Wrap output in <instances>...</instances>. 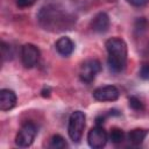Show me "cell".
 Instances as JSON below:
<instances>
[{
	"mask_svg": "<svg viewBox=\"0 0 149 149\" xmlns=\"http://www.w3.org/2000/svg\"><path fill=\"white\" fill-rule=\"evenodd\" d=\"M38 19L41 24L44 27V29L55 28L56 30H58L57 28H59V30L64 29L63 27L64 26L66 27V21H68L66 16L62 12L52 7L42 8V10L40 12Z\"/></svg>",
	"mask_w": 149,
	"mask_h": 149,
	"instance_id": "obj_2",
	"label": "cell"
},
{
	"mask_svg": "<svg viewBox=\"0 0 149 149\" xmlns=\"http://www.w3.org/2000/svg\"><path fill=\"white\" fill-rule=\"evenodd\" d=\"M123 139H125V133L122 129H120V128H112L111 129L109 135H108V140H111L113 143L119 144L123 141Z\"/></svg>",
	"mask_w": 149,
	"mask_h": 149,
	"instance_id": "obj_13",
	"label": "cell"
},
{
	"mask_svg": "<svg viewBox=\"0 0 149 149\" xmlns=\"http://www.w3.org/2000/svg\"><path fill=\"white\" fill-rule=\"evenodd\" d=\"M91 28L98 34H104L109 28V17L105 12L98 13L91 21Z\"/></svg>",
	"mask_w": 149,
	"mask_h": 149,
	"instance_id": "obj_9",
	"label": "cell"
},
{
	"mask_svg": "<svg viewBox=\"0 0 149 149\" xmlns=\"http://www.w3.org/2000/svg\"><path fill=\"white\" fill-rule=\"evenodd\" d=\"M106 50L108 52L107 63L109 69L115 72H122L127 65V44L120 37H112L106 41Z\"/></svg>",
	"mask_w": 149,
	"mask_h": 149,
	"instance_id": "obj_1",
	"label": "cell"
},
{
	"mask_svg": "<svg viewBox=\"0 0 149 149\" xmlns=\"http://www.w3.org/2000/svg\"><path fill=\"white\" fill-rule=\"evenodd\" d=\"M56 47V50L59 55L62 56H70L73 50H74V43L72 42V40L70 37H66V36H63V37H59L55 44Z\"/></svg>",
	"mask_w": 149,
	"mask_h": 149,
	"instance_id": "obj_11",
	"label": "cell"
},
{
	"mask_svg": "<svg viewBox=\"0 0 149 149\" xmlns=\"http://www.w3.org/2000/svg\"><path fill=\"white\" fill-rule=\"evenodd\" d=\"M126 1L134 7H142V6L147 5L149 0H126Z\"/></svg>",
	"mask_w": 149,
	"mask_h": 149,
	"instance_id": "obj_19",
	"label": "cell"
},
{
	"mask_svg": "<svg viewBox=\"0 0 149 149\" xmlns=\"http://www.w3.org/2000/svg\"><path fill=\"white\" fill-rule=\"evenodd\" d=\"M37 134V127L34 122H26L19 133L16 134L15 137V143L16 146L21 148H27L30 147L35 140V136Z\"/></svg>",
	"mask_w": 149,
	"mask_h": 149,
	"instance_id": "obj_4",
	"label": "cell"
},
{
	"mask_svg": "<svg viewBox=\"0 0 149 149\" xmlns=\"http://www.w3.org/2000/svg\"><path fill=\"white\" fill-rule=\"evenodd\" d=\"M41 93H42V97H44V98L50 97V88H49V87H44Z\"/></svg>",
	"mask_w": 149,
	"mask_h": 149,
	"instance_id": "obj_20",
	"label": "cell"
},
{
	"mask_svg": "<svg viewBox=\"0 0 149 149\" xmlns=\"http://www.w3.org/2000/svg\"><path fill=\"white\" fill-rule=\"evenodd\" d=\"M16 105V94L9 88H2L0 91V109L6 112L15 107Z\"/></svg>",
	"mask_w": 149,
	"mask_h": 149,
	"instance_id": "obj_10",
	"label": "cell"
},
{
	"mask_svg": "<svg viewBox=\"0 0 149 149\" xmlns=\"http://www.w3.org/2000/svg\"><path fill=\"white\" fill-rule=\"evenodd\" d=\"M40 59V50L36 45L31 43H26L21 48V62L24 68H34Z\"/></svg>",
	"mask_w": 149,
	"mask_h": 149,
	"instance_id": "obj_6",
	"label": "cell"
},
{
	"mask_svg": "<svg viewBox=\"0 0 149 149\" xmlns=\"http://www.w3.org/2000/svg\"><path fill=\"white\" fill-rule=\"evenodd\" d=\"M148 135V130L147 129H142V128H136L133 129L128 133V140L134 146H139L143 142V140L146 139V136Z\"/></svg>",
	"mask_w": 149,
	"mask_h": 149,
	"instance_id": "obj_12",
	"label": "cell"
},
{
	"mask_svg": "<svg viewBox=\"0 0 149 149\" xmlns=\"http://www.w3.org/2000/svg\"><path fill=\"white\" fill-rule=\"evenodd\" d=\"M149 28V23L148 21L144 19V17H139L136 21H135V24H134V30H135V34L136 35H142L144 34Z\"/></svg>",
	"mask_w": 149,
	"mask_h": 149,
	"instance_id": "obj_14",
	"label": "cell"
},
{
	"mask_svg": "<svg viewBox=\"0 0 149 149\" xmlns=\"http://www.w3.org/2000/svg\"><path fill=\"white\" fill-rule=\"evenodd\" d=\"M120 95L118 87L114 85H105L93 91V98L98 101H115Z\"/></svg>",
	"mask_w": 149,
	"mask_h": 149,
	"instance_id": "obj_8",
	"label": "cell"
},
{
	"mask_svg": "<svg viewBox=\"0 0 149 149\" xmlns=\"http://www.w3.org/2000/svg\"><path fill=\"white\" fill-rule=\"evenodd\" d=\"M49 147L52 148V149H64V148L68 147V143H66V141L64 140L63 136L56 134V135H54L51 137V141H50Z\"/></svg>",
	"mask_w": 149,
	"mask_h": 149,
	"instance_id": "obj_15",
	"label": "cell"
},
{
	"mask_svg": "<svg viewBox=\"0 0 149 149\" xmlns=\"http://www.w3.org/2000/svg\"><path fill=\"white\" fill-rule=\"evenodd\" d=\"M107 140H108V134L106 133V130L102 127H100L98 125L95 127L91 128L88 134H87L88 146L91 148H94V149H99V148L105 147L107 143Z\"/></svg>",
	"mask_w": 149,
	"mask_h": 149,
	"instance_id": "obj_7",
	"label": "cell"
},
{
	"mask_svg": "<svg viewBox=\"0 0 149 149\" xmlns=\"http://www.w3.org/2000/svg\"><path fill=\"white\" fill-rule=\"evenodd\" d=\"M129 106H130L134 111H142V109L144 108L143 102H142L137 97H134V95H132V97L129 98Z\"/></svg>",
	"mask_w": 149,
	"mask_h": 149,
	"instance_id": "obj_16",
	"label": "cell"
},
{
	"mask_svg": "<svg viewBox=\"0 0 149 149\" xmlns=\"http://www.w3.org/2000/svg\"><path fill=\"white\" fill-rule=\"evenodd\" d=\"M139 74H140V77L143 80H148L149 79V63H143L141 65V69H140Z\"/></svg>",
	"mask_w": 149,
	"mask_h": 149,
	"instance_id": "obj_17",
	"label": "cell"
},
{
	"mask_svg": "<svg viewBox=\"0 0 149 149\" xmlns=\"http://www.w3.org/2000/svg\"><path fill=\"white\" fill-rule=\"evenodd\" d=\"M36 0H16V5L20 7V8H27V7H30L35 3Z\"/></svg>",
	"mask_w": 149,
	"mask_h": 149,
	"instance_id": "obj_18",
	"label": "cell"
},
{
	"mask_svg": "<svg viewBox=\"0 0 149 149\" xmlns=\"http://www.w3.org/2000/svg\"><path fill=\"white\" fill-rule=\"evenodd\" d=\"M85 121H86V116L81 111H74L69 118L68 134L69 137L74 143H79L81 141L85 128Z\"/></svg>",
	"mask_w": 149,
	"mask_h": 149,
	"instance_id": "obj_3",
	"label": "cell"
},
{
	"mask_svg": "<svg viewBox=\"0 0 149 149\" xmlns=\"http://www.w3.org/2000/svg\"><path fill=\"white\" fill-rule=\"evenodd\" d=\"M101 71V63L98 59L85 61L79 70V78L83 83L90 84L94 80L95 76Z\"/></svg>",
	"mask_w": 149,
	"mask_h": 149,
	"instance_id": "obj_5",
	"label": "cell"
}]
</instances>
